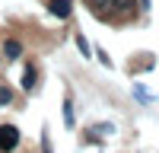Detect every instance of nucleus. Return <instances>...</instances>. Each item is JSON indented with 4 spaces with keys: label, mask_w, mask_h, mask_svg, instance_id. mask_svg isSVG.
Returning a JSON list of instances; mask_svg holds the SVG:
<instances>
[{
    "label": "nucleus",
    "mask_w": 159,
    "mask_h": 153,
    "mask_svg": "<svg viewBox=\"0 0 159 153\" xmlns=\"http://www.w3.org/2000/svg\"><path fill=\"white\" fill-rule=\"evenodd\" d=\"M19 147V131L13 124H0V153H13Z\"/></svg>",
    "instance_id": "f257e3e1"
},
{
    "label": "nucleus",
    "mask_w": 159,
    "mask_h": 153,
    "mask_svg": "<svg viewBox=\"0 0 159 153\" xmlns=\"http://www.w3.org/2000/svg\"><path fill=\"white\" fill-rule=\"evenodd\" d=\"M108 7H111V0H89V10L96 13V16H105Z\"/></svg>",
    "instance_id": "39448f33"
},
{
    "label": "nucleus",
    "mask_w": 159,
    "mask_h": 153,
    "mask_svg": "<svg viewBox=\"0 0 159 153\" xmlns=\"http://www.w3.org/2000/svg\"><path fill=\"white\" fill-rule=\"evenodd\" d=\"M3 54H7L10 61H16V58H22V45L16 42V38H7V42H3Z\"/></svg>",
    "instance_id": "7ed1b4c3"
},
{
    "label": "nucleus",
    "mask_w": 159,
    "mask_h": 153,
    "mask_svg": "<svg viewBox=\"0 0 159 153\" xmlns=\"http://www.w3.org/2000/svg\"><path fill=\"white\" fill-rule=\"evenodd\" d=\"M124 13V16H130L134 13V0H111V7H108V13Z\"/></svg>",
    "instance_id": "20e7f679"
},
{
    "label": "nucleus",
    "mask_w": 159,
    "mask_h": 153,
    "mask_svg": "<svg viewBox=\"0 0 159 153\" xmlns=\"http://www.w3.org/2000/svg\"><path fill=\"white\" fill-rule=\"evenodd\" d=\"M48 13H54L57 19H67L73 13V0H48Z\"/></svg>",
    "instance_id": "f03ea898"
},
{
    "label": "nucleus",
    "mask_w": 159,
    "mask_h": 153,
    "mask_svg": "<svg viewBox=\"0 0 159 153\" xmlns=\"http://www.w3.org/2000/svg\"><path fill=\"white\" fill-rule=\"evenodd\" d=\"M64 121H67V128H73V102L70 99L64 102Z\"/></svg>",
    "instance_id": "6e6552de"
},
{
    "label": "nucleus",
    "mask_w": 159,
    "mask_h": 153,
    "mask_svg": "<svg viewBox=\"0 0 159 153\" xmlns=\"http://www.w3.org/2000/svg\"><path fill=\"white\" fill-rule=\"evenodd\" d=\"M10 102H13V89L7 83H0V105H10Z\"/></svg>",
    "instance_id": "0eeeda50"
},
{
    "label": "nucleus",
    "mask_w": 159,
    "mask_h": 153,
    "mask_svg": "<svg viewBox=\"0 0 159 153\" xmlns=\"http://www.w3.org/2000/svg\"><path fill=\"white\" fill-rule=\"evenodd\" d=\"M140 7H143V10H150V0H140Z\"/></svg>",
    "instance_id": "9d476101"
},
{
    "label": "nucleus",
    "mask_w": 159,
    "mask_h": 153,
    "mask_svg": "<svg viewBox=\"0 0 159 153\" xmlns=\"http://www.w3.org/2000/svg\"><path fill=\"white\" fill-rule=\"evenodd\" d=\"M76 48L83 51V58H89V45H86V38H83V35H76Z\"/></svg>",
    "instance_id": "1a4fd4ad"
},
{
    "label": "nucleus",
    "mask_w": 159,
    "mask_h": 153,
    "mask_svg": "<svg viewBox=\"0 0 159 153\" xmlns=\"http://www.w3.org/2000/svg\"><path fill=\"white\" fill-rule=\"evenodd\" d=\"M32 86H35V67L25 64V70H22V89H32Z\"/></svg>",
    "instance_id": "423d86ee"
}]
</instances>
